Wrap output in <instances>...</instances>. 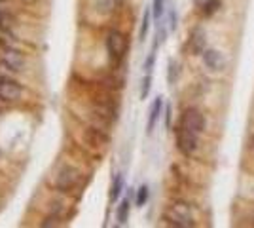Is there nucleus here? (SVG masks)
Listing matches in <instances>:
<instances>
[{
  "label": "nucleus",
  "mask_w": 254,
  "mask_h": 228,
  "mask_svg": "<svg viewBox=\"0 0 254 228\" xmlns=\"http://www.w3.org/2000/svg\"><path fill=\"white\" fill-rule=\"evenodd\" d=\"M179 126L193 131V133H197V135H201L203 131H205V116H203V112L199 109L188 107V109L182 110Z\"/></svg>",
  "instance_id": "obj_5"
},
{
  "label": "nucleus",
  "mask_w": 254,
  "mask_h": 228,
  "mask_svg": "<svg viewBox=\"0 0 254 228\" xmlns=\"http://www.w3.org/2000/svg\"><path fill=\"white\" fill-rule=\"evenodd\" d=\"M188 46H190L191 55H201L207 50V33L203 31L201 27H193L191 29Z\"/></svg>",
  "instance_id": "obj_8"
},
{
  "label": "nucleus",
  "mask_w": 254,
  "mask_h": 228,
  "mask_svg": "<svg viewBox=\"0 0 254 228\" xmlns=\"http://www.w3.org/2000/svg\"><path fill=\"white\" fill-rule=\"evenodd\" d=\"M177 27H179V15H177L175 10H171L169 11V29L171 31H177Z\"/></svg>",
  "instance_id": "obj_23"
},
{
  "label": "nucleus",
  "mask_w": 254,
  "mask_h": 228,
  "mask_svg": "<svg viewBox=\"0 0 254 228\" xmlns=\"http://www.w3.org/2000/svg\"><path fill=\"white\" fill-rule=\"evenodd\" d=\"M253 145H254V137H253Z\"/></svg>",
  "instance_id": "obj_27"
},
{
  "label": "nucleus",
  "mask_w": 254,
  "mask_h": 228,
  "mask_svg": "<svg viewBox=\"0 0 254 228\" xmlns=\"http://www.w3.org/2000/svg\"><path fill=\"white\" fill-rule=\"evenodd\" d=\"M150 21H152V8H146L144 13H142V23H140V31H138V38H140V42H144V40H146V36H148Z\"/></svg>",
  "instance_id": "obj_14"
},
{
  "label": "nucleus",
  "mask_w": 254,
  "mask_h": 228,
  "mask_svg": "<svg viewBox=\"0 0 254 228\" xmlns=\"http://www.w3.org/2000/svg\"><path fill=\"white\" fill-rule=\"evenodd\" d=\"M15 73H17V71L11 65H8L4 59L0 61V76H4V78H15Z\"/></svg>",
  "instance_id": "obj_20"
},
{
  "label": "nucleus",
  "mask_w": 254,
  "mask_h": 228,
  "mask_svg": "<svg viewBox=\"0 0 254 228\" xmlns=\"http://www.w3.org/2000/svg\"><path fill=\"white\" fill-rule=\"evenodd\" d=\"M175 139H177V149L182 156L186 158H191L197 149H199V135L193 133V131L186 130V128H177V133H175Z\"/></svg>",
  "instance_id": "obj_4"
},
{
  "label": "nucleus",
  "mask_w": 254,
  "mask_h": 228,
  "mask_svg": "<svg viewBox=\"0 0 254 228\" xmlns=\"http://www.w3.org/2000/svg\"><path fill=\"white\" fill-rule=\"evenodd\" d=\"M148 198H150V188L146 185H142L137 190V198H135V204H137V207H144V206H146Z\"/></svg>",
  "instance_id": "obj_16"
},
{
  "label": "nucleus",
  "mask_w": 254,
  "mask_h": 228,
  "mask_svg": "<svg viewBox=\"0 0 254 228\" xmlns=\"http://www.w3.org/2000/svg\"><path fill=\"white\" fill-rule=\"evenodd\" d=\"M122 190H124V175L116 173L114 181H112V186H110V200L116 202L118 198L122 196Z\"/></svg>",
  "instance_id": "obj_15"
},
{
  "label": "nucleus",
  "mask_w": 254,
  "mask_h": 228,
  "mask_svg": "<svg viewBox=\"0 0 254 228\" xmlns=\"http://www.w3.org/2000/svg\"><path fill=\"white\" fill-rule=\"evenodd\" d=\"M11 21H13V19H11L6 11H0V29H8L11 25Z\"/></svg>",
  "instance_id": "obj_22"
},
{
  "label": "nucleus",
  "mask_w": 254,
  "mask_h": 228,
  "mask_svg": "<svg viewBox=\"0 0 254 228\" xmlns=\"http://www.w3.org/2000/svg\"><path fill=\"white\" fill-rule=\"evenodd\" d=\"M163 13H165V0H152V15L156 19H161Z\"/></svg>",
  "instance_id": "obj_19"
},
{
  "label": "nucleus",
  "mask_w": 254,
  "mask_h": 228,
  "mask_svg": "<svg viewBox=\"0 0 254 228\" xmlns=\"http://www.w3.org/2000/svg\"><path fill=\"white\" fill-rule=\"evenodd\" d=\"M163 221L175 228H193L195 223V211L193 206H190L188 202H173L167 209L163 211Z\"/></svg>",
  "instance_id": "obj_1"
},
{
  "label": "nucleus",
  "mask_w": 254,
  "mask_h": 228,
  "mask_svg": "<svg viewBox=\"0 0 254 228\" xmlns=\"http://www.w3.org/2000/svg\"><path fill=\"white\" fill-rule=\"evenodd\" d=\"M23 95V87L17 84L15 78H4L0 76V99L13 103Z\"/></svg>",
  "instance_id": "obj_6"
},
{
  "label": "nucleus",
  "mask_w": 254,
  "mask_h": 228,
  "mask_svg": "<svg viewBox=\"0 0 254 228\" xmlns=\"http://www.w3.org/2000/svg\"><path fill=\"white\" fill-rule=\"evenodd\" d=\"M106 52L110 55V59H114L116 63H120L124 57H126L127 50H129V40H127V36L124 33H120V31H110V33L106 34Z\"/></svg>",
  "instance_id": "obj_3"
},
{
  "label": "nucleus",
  "mask_w": 254,
  "mask_h": 228,
  "mask_svg": "<svg viewBox=\"0 0 254 228\" xmlns=\"http://www.w3.org/2000/svg\"><path fill=\"white\" fill-rule=\"evenodd\" d=\"M222 2L220 0H195V8L203 17H212L216 11L220 10Z\"/></svg>",
  "instance_id": "obj_11"
},
{
  "label": "nucleus",
  "mask_w": 254,
  "mask_h": 228,
  "mask_svg": "<svg viewBox=\"0 0 254 228\" xmlns=\"http://www.w3.org/2000/svg\"><path fill=\"white\" fill-rule=\"evenodd\" d=\"M150 89H152V75H144L142 82H140V99H144L150 95Z\"/></svg>",
  "instance_id": "obj_18"
},
{
  "label": "nucleus",
  "mask_w": 254,
  "mask_h": 228,
  "mask_svg": "<svg viewBox=\"0 0 254 228\" xmlns=\"http://www.w3.org/2000/svg\"><path fill=\"white\" fill-rule=\"evenodd\" d=\"M154 65H156V50H152L146 57V61H144V75H152V71H154Z\"/></svg>",
  "instance_id": "obj_21"
},
{
  "label": "nucleus",
  "mask_w": 254,
  "mask_h": 228,
  "mask_svg": "<svg viewBox=\"0 0 254 228\" xmlns=\"http://www.w3.org/2000/svg\"><path fill=\"white\" fill-rule=\"evenodd\" d=\"M8 6H10V2H8V0H0V11H6L8 10Z\"/></svg>",
  "instance_id": "obj_26"
},
{
  "label": "nucleus",
  "mask_w": 254,
  "mask_h": 228,
  "mask_svg": "<svg viewBox=\"0 0 254 228\" xmlns=\"http://www.w3.org/2000/svg\"><path fill=\"white\" fill-rule=\"evenodd\" d=\"M161 110H163V97H161V95H158V97L154 99L152 107H150L148 124H146V133H152V131H154V128H156V124H158L159 116H161Z\"/></svg>",
  "instance_id": "obj_10"
},
{
  "label": "nucleus",
  "mask_w": 254,
  "mask_h": 228,
  "mask_svg": "<svg viewBox=\"0 0 254 228\" xmlns=\"http://www.w3.org/2000/svg\"><path fill=\"white\" fill-rule=\"evenodd\" d=\"M177 80H179V63H175V61L171 59L169 69H167V82L173 86V84H177Z\"/></svg>",
  "instance_id": "obj_17"
},
{
  "label": "nucleus",
  "mask_w": 254,
  "mask_h": 228,
  "mask_svg": "<svg viewBox=\"0 0 254 228\" xmlns=\"http://www.w3.org/2000/svg\"><path fill=\"white\" fill-rule=\"evenodd\" d=\"M8 65H11L17 73H21L23 69L27 67V59H25V55L21 52H17V50H13V48H6L4 50V57H2Z\"/></svg>",
  "instance_id": "obj_9"
},
{
  "label": "nucleus",
  "mask_w": 254,
  "mask_h": 228,
  "mask_svg": "<svg viewBox=\"0 0 254 228\" xmlns=\"http://www.w3.org/2000/svg\"><path fill=\"white\" fill-rule=\"evenodd\" d=\"M57 221H59V217H57V215H53V217H48V219H46V221L42 223V227H44V228H48V227H57V225H59Z\"/></svg>",
  "instance_id": "obj_24"
},
{
  "label": "nucleus",
  "mask_w": 254,
  "mask_h": 228,
  "mask_svg": "<svg viewBox=\"0 0 254 228\" xmlns=\"http://www.w3.org/2000/svg\"><path fill=\"white\" fill-rule=\"evenodd\" d=\"M129 213H131V202H129V198H126L118 206V211H116L118 225H126L127 221H129Z\"/></svg>",
  "instance_id": "obj_13"
},
{
  "label": "nucleus",
  "mask_w": 254,
  "mask_h": 228,
  "mask_svg": "<svg viewBox=\"0 0 254 228\" xmlns=\"http://www.w3.org/2000/svg\"><path fill=\"white\" fill-rule=\"evenodd\" d=\"M171 120H173V109L171 105L165 107V128H171Z\"/></svg>",
  "instance_id": "obj_25"
},
{
  "label": "nucleus",
  "mask_w": 254,
  "mask_h": 228,
  "mask_svg": "<svg viewBox=\"0 0 254 228\" xmlns=\"http://www.w3.org/2000/svg\"><path fill=\"white\" fill-rule=\"evenodd\" d=\"M80 183H82V171H80L78 167H74V165L66 163V165H63V167L57 171V177H55V186H57V190H61V192H70V190H74Z\"/></svg>",
  "instance_id": "obj_2"
},
{
  "label": "nucleus",
  "mask_w": 254,
  "mask_h": 228,
  "mask_svg": "<svg viewBox=\"0 0 254 228\" xmlns=\"http://www.w3.org/2000/svg\"><path fill=\"white\" fill-rule=\"evenodd\" d=\"M89 6H91V10H95L101 15H110L120 6V0H91Z\"/></svg>",
  "instance_id": "obj_12"
},
{
  "label": "nucleus",
  "mask_w": 254,
  "mask_h": 228,
  "mask_svg": "<svg viewBox=\"0 0 254 228\" xmlns=\"http://www.w3.org/2000/svg\"><path fill=\"white\" fill-rule=\"evenodd\" d=\"M201 59H203V65L207 67L209 71H212V73H220V71H224V67H226V59H224L222 52H218L214 48H207L201 54Z\"/></svg>",
  "instance_id": "obj_7"
}]
</instances>
